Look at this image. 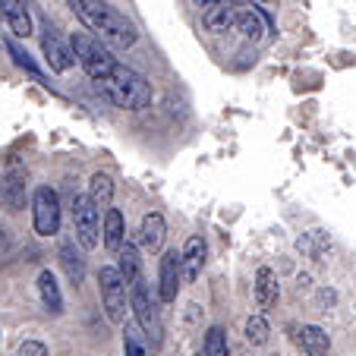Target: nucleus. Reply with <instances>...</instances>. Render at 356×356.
I'll list each match as a JSON object with an SVG mask.
<instances>
[{
	"instance_id": "f257e3e1",
	"label": "nucleus",
	"mask_w": 356,
	"mask_h": 356,
	"mask_svg": "<svg viewBox=\"0 0 356 356\" xmlns=\"http://www.w3.org/2000/svg\"><path fill=\"white\" fill-rule=\"evenodd\" d=\"M67 7L82 19L95 38L104 41L111 47H133L136 44V26L120 13L117 7L104 3V0H67Z\"/></svg>"
},
{
	"instance_id": "f03ea898",
	"label": "nucleus",
	"mask_w": 356,
	"mask_h": 356,
	"mask_svg": "<svg viewBox=\"0 0 356 356\" xmlns=\"http://www.w3.org/2000/svg\"><path fill=\"white\" fill-rule=\"evenodd\" d=\"M98 88L104 92V98H108L111 104H117V108H123V111H139L152 101V86H148V79L139 76L136 70L123 67V63H117V67L98 82Z\"/></svg>"
},
{
	"instance_id": "7ed1b4c3",
	"label": "nucleus",
	"mask_w": 356,
	"mask_h": 356,
	"mask_svg": "<svg viewBox=\"0 0 356 356\" xmlns=\"http://www.w3.org/2000/svg\"><path fill=\"white\" fill-rule=\"evenodd\" d=\"M70 51H73V57L79 60V67L86 70L95 82H101L111 70L117 67V60H114V54L108 51V44L98 41L95 35H88V32H73V38H70Z\"/></svg>"
},
{
	"instance_id": "20e7f679",
	"label": "nucleus",
	"mask_w": 356,
	"mask_h": 356,
	"mask_svg": "<svg viewBox=\"0 0 356 356\" xmlns=\"http://www.w3.org/2000/svg\"><path fill=\"white\" fill-rule=\"evenodd\" d=\"M129 300H133V312H136V322H139V328L148 334L152 347H158V343H161V334H164V325H161V316H158L152 296H148L145 281H136L133 287H129Z\"/></svg>"
},
{
	"instance_id": "39448f33",
	"label": "nucleus",
	"mask_w": 356,
	"mask_h": 356,
	"mask_svg": "<svg viewBox=\"0 0 356 356\" xmlns=\"http://www.w3.org/2000/svg\"><path fill=\"white\" fill-rule=\"evenodd\" d=\"M32 218L41 236H54L60 230V195L51 186H38L32 195Z\"/></svg>"
},
{
	"instance_id": "423d86ee",
	"label": "nucleus",
	"mask_w": 356,
	"mask_h": 356,
	"mask_svg": "<svg viewBox=\"0 0 356 356\" xmlns=\"http://www.w3.org/2000/svg\"><path fill=\"white\" fill-rule=\"evenodd\" d=\"M98 290H101V302H104V312L114 325L123 322L127 316V284L117 275V268H101L98 271Z\"/></svg>"
},
{
	"instance_id": "0eeeda50",
	"label": "nucleus",
	"mask_w": 356,
	"mask_h": 356,
	"mask_svg": "<svg viewBox=\"0 0 356 356\" xmlns=\"http://www.w3.org/2000/svg\"><path fill=\"white\" fill-rule=\"evenodd\" d=\"M73 227H76V240L82 243V249H95L98 246V211L88 205L86 195H73Z\"/></svg>"
},
{
	"instance_id": "6e6552de",
	"label": "nucleus",
	"mask_w": 356,
	"mask_h": 356,
	"mask_svg": "<svg viewBox=\"0 0 356 356\" xmlns=\"http://www.w3.org/2000/svg\"><path fill=\"white\" fill-rule=\"evenodd\" d=\"M41 51H44V60H47V67L54 70V73H67V70H73V63H76L73 51L63 44V38L57 35V29L51 26V22H44V35H41Z\"/></svg>"
},
{
	"instance_id": "1a4fd4ad",
	"label": "nucleus",
	"mask_w": 356,
	"mask_h": 356,
	"mask_svg": "<svg viewBox=\"0 0 356 356\" xmlns=\"http://www.w3.org/2000/svg\"><path fill=\"white\" fill-rule=\"evenodd\" d=\"M177 290H180V252L168 249L161 259V271H158V296L164 302H174Z\"/></svg>"
},
{
	"instance_id": "9d476101",
	"label": "nucleus",
	"mask_w": 356,
	"mask_h": 356,
	"mask_svg": "<svg viewBox=\"0 0 356 356\" xmlns=\"http://www.w3.org/2000/svg\"><path fill=\"white\" fill-rule=\"evenodd\" d=\"M202 265H205V240L195 234V236H189L183 252H180V281L193 284L195 277H199Z\"/></svg>"
},
{
	"instance_id": "9b49d317",
	"label": "nucleus",
	"mask_w": 356,
	"mask_h": 356,
	"mask_svg": "<svg viewBox=\"0 0 356 356\" xmlns=\"http://www.w3.org/2000/svg\"><path fill=\"white\" fill-rule=\"evenodd\" d=\"M0 205L10 211L26 209V174L22 170H7L0 177Z\"/></svg>"
},
{
	"instance_id": "f8f14e48",
	"label": "nucleus",
	"mask_w": 356,
	"mask_h": 356,
	"mask_svg": "<svg viewBox=\"0 0 356 356\" xmlns=\"http://www.w3.org/2000/svg\"><path fill=\"white\" fill-rule=\"evenodd\" d=\"M0 16L7 19L13 35H19V38L32 35V16H29L26 0H0Z\"/></svg>"
},
{
	"instance_id": "ddd939ff",
	"label": "nucleus",
	"mask_w": 356,
	"mask_h": 356,
	"mask_svg": "<svg viewBox=\"0 0 356 356\" xmlns=\"http://www.w3.org/2000/svg\"><path fill=\"white\" fill-rule=\"evenodd\" d=\"M88 205H92L95 211H108L111 202H114V180H111V174H104V170H98V174L92 177V183H88Z\"/></svg>"
},
{
	"instance_id": "4468645a",
	"label": "nucleus",
	"mask_w": 356,
	"mask_h": 356,
	"mask_svg": "<svg viewBox=\"0 0 356 356\" xmlns=\"http://www.w3.org/2000/svg\"><path fill=\"white\" fill-rule=\"evenodd\" d=\"M202 22H205V29H209V32L224 35V32H230V29H234V22H236V10L218 0V3L205 7V13H202Z\"/></svg>"
},
{
	"instance_id": "2eb2a0df",
	"label": "nucleus",
	"mask_w": 356,
	"mask_h": 356,
	"mask_svg": "<svg viewBox=\"0 0 356 356\" xmlns=\"http://www.w3.org/2000/svg\"><path fill=\"white\" fill-rule=\"evenodd\" d=\"M296 343L302 347L306 356H328V350H331L328 334H325L318 325H302L300 334H296Z\"/></svg>"
},
{
	"instance_id": "dca6fc26",
	"label": "nucleus",
	"mask_w": 356,
	"mask_h": 356,
	"mask_svg": "<svg viewBox=\"0 0 356 356\" xmlns=\"http://www.w3.org/2000/svg\"><path fill=\"white\" fill-rule=\"evenodd\" d=\"M117 275L123 277L127 287H133L136 281H142V262H139V252H136L133 243H123L120 246V262H117Z\"/></svg>"
},
{
	"instance_id": "f3484780",
	"label": "nucleus",
	"mask_w": 356,
	"mask_h": 356,
	"mask_svg": "<svg viewBox=\"0 0 356 356\" xmlns=\"http://www.w3.org/2000/svg\"><path fill=\"white\" fill-rule=\"evenodd\" d=\"M164 230H168V224H164L161 215H145L142 230H139V243L148 249V252H158L164 243Z\"/></svg>"
},
{
	"instance_id": "a211bd4d",
	"label": "nucleus",
	"mask_w": 356,
	"mask_h": 356,
	"mask_svg": "<svg viewBox=\"0 0 356 356\" xmlns=\"http://www.w3.org/2000/svg\"><path fill=\"white\" fill-rule=\"evenodd\" d=\"M38 293H41V302H44L47 312L60 316L63 312V296H60V287H57V277L51 271H41L38 275Z\"/></svg>"
},
{
	"instance_id": "6ab92c4d",
	"label": "nucleus",
	"mask_w": 356,
	"mask_h": 356,
	"mask_svg": "<svg viewBox=\"0 0 356 356\" xmlns=\"http://www.w3.org/2000/svg\"><path fill=\"white\" fill-rule=\"evenodd\" d=\"M127 243V227H123V215L117 209L104 211V246L111 252H120V246Z\"/></svg>"
},
{
	"instance_id": "aec40b11",
	"label": "nucleus",
	"mask_w": 356,
	"mask_h": 356,
	"mask_svg": "<svg viewBox=\"0 0 356 356\" xmlns=\"http://www.w3.org/2000/svg\"><path fill=\"white\" fill-rule=\"evenodd\" d=\"M277 300V277L271 268H259L256 271V302L259 309H268L271 302Z\"/></svg>"
},
{
	"instance_id": "412c9836",
	"label": "nucleus",
	"mask_w": 356,
	"mask_h": 356,
	"mask_svg": "<svg viewBox=\"0 0 356 356\" xmlns=\"http://www.w3.org/2000/svg\"><path fill=\"white\" fill-rule=\"evenodd\" d=\"M60 265H63V271H67L70 284H76V287H79L82 277H86V259L76 252L73 243H63V246H60Z\"/></svg>"
},
{
	"instance_id": "4be33fe9",
	"label": "nucleus",
	"mask_w": 356,
	"mask_h": 356,
	"mask_svg": "<svg viewBox=\"0 0 356 356\" xmlns=\"http://www.w3.org/2000/svg\"><path fill=\"white\" fill-rule=\"evenodd\" d=\"M234 29H240L249 41H259L265 35V16L259 13V10H236Z\"/></svg>"
},
{
	"instance_id": "5701e85b",
	"label": "nucleus",
	"mask_w": 356,
	"mask_h": 356,
	"mask_svg": "<svg viewBox=\"0 0 356 356\" xmlns=\"http://www.w3.org/2000/svg\"><path fill=\"white\" fill-rule=\"evenodd\" d=\"M268 334H271V328H268V322H265L262 316H252L246 322V341L252 343V347H262V343L268 341Z\"/></svg>"
},
{
	"instance_id": "b1692460",
	"label": "nucleus",
	"mask_w": 356,
	"mask_h": 356,
	"mask_svg": "<svg viewBox=\"0 0 356 356\" xmlns=\"http://www.w3.org/2000/svg\"><path fill=\"white\" fill-rule=\"evenodd\" d=\"M205 356H227V334H224V328H209V334H205Z\"/></svg>"
},
{
	"instance_id": "393cba45",
	"label": "nucleus",
	"mask_w": 356,
	"mask_h": 356,
	"mask_svg": "<svg viewBox=\"0 0 356 356\" xmlns=\"http://www.w3.org/2000/svg\"><path fill=\"white\" fill-rule=\"evenodd\" d=\"M123 353H127V356H148L145 353V343L139 341V331H136L133 325H127V328H123Z\"/></svg>"
},
{
	"instance_id": "a878e982",
	"label": "nucleus",
	"mask_w": 356,
	"mask_h": 356,
	"mask_svg": "<svg viewBox=\"0 0 356 356\" xmlns=\"http://www.w3.org/2000/svg\"><path fill=\"white\" fill-rule=\"evenodd\" d=\"M7 47H10V54H13V60L19 63L22 70H29V73H32V76H38V67H35V63H32V57H29L26 51H22V47L16 44V41H7Z\"/></svg>"
},
{
	"instance_id": "bb28decb",
	"label": "nucleus",
	"mask_w": 356,
	"mask_h": 356,
	"mask_svg": "<svg viewBox=\"0 0 356 356\" xmlns=\"http://www.w3.org/2000/svg\"><path fill=\"white\" fill-rule=\"evenodd\" d=\"M19 356H47V347L44 343H38V341H26L19 347Z\"/></svg>"
},
{
	"instance_id": "cd10ccee",
	"label": "nucleus",
	"mask_w": 356,
	"mask_h": 356,
	"mask_svg": "<svg viewBox=\"0 0 356 356\" xmlns=\"http://www.w3.org/2000/svg\"><path fill=\"white\" fill-rule=\"evenodd\" d=\"M259 3H271V0H259Z\"/></svg>"
}]
</instances>
